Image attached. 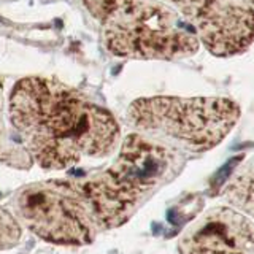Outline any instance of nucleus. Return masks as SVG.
Wrapping results in <instances>:
<instances>
[{
  "mask_svg": "<svg viewBox=\"0 0 254 254\" xmlns=\"http://www.w3.org/2000/svg\"><path fill=\"white\" fill-rule=\"evenodd\" d=\"M186 154L137 132L121 141L113 164L84 178L32 183L13 194L10 211L42 240L83 246L126 224L183 172Z\"/></svg>",
  "mask_w": 254,
  "mask_h": 254,
  "instance_id": "1",
  "label": "nucleus"
},
{
  "mask_svg": "<svg viewBox=\"0 0 254 254\" xmlns=\"http://www.w3.org/2000/svg\"><path fill=\"white\" fill-rule=\"evenodd\" d=\"M8 116L32 164L45 170H65L87 157H107L121 145L115 116L56 78L19 79L10 94Z\"/></svg>",
  "mask_w": 254,
  "mask_h": 254,
  "instance_id": "2",
  "label": "nucleus"
},
{
  "mask_svg": "<svg viewBox=\"0 0 254 254\" xmlns=\"http://www.w3.org/2000/svg\"><path fill=\"white\" fill-rule=\"evenodd\" d=\"M107 50L124 59L180 61L198 51L189 24L161 0H83Z\"/></svg>",
  "mask_w": 254,
  "mask_h": 254,
  "instance_id": "3",
  "label": "nucleus"
},
{
  "mask_svg": "<svg viewBox=\"0 0 254 254\" xmlns=\"http://www.w3.org/2000/svg\"><path fill=\"white\" fill-rule=\"evenodd\" d=\"M240 119V107L226 97H145L127 110V124L148 138L181 153L216 148Z\"/></svg>",
  "mask_w": 254,
  "mask_h": 254,
  "instance_id": "4",
  "label": "nucleus"
},
{
  "mask_svg": "<svg viewBox=\"0 0 254 254\" xmlns=\"http://www.w3.org/2000/svg\"><path fill=\"white\" fill-rule=\"evenodd\" d=\"M185 19L213 56L230 58L254 42V10L245 0H161Z\"/></svg>",
  "mask_w": 254,
  "mask_h": 254,
  "instance_id": "5",
  "label": "nucleus"
},
{
  "mask_svg": "<svg viewBox=\"0 0 254 254\" xmlns=\"http://www.w3.org/2000/svg\"><path fill=\"white\" fill-rule=\"evenodd\" d=\"M180 254H254V219L232 206H214L178 242Z\"/></svg>",
  "mask_w": 254,
  "mask_h": 254,
  "instance_id": "6",
  "label": "nucleus"
},
{
  "mask_svg": "<svg viewBox=\"0 0 254 254\" xmlns=\"http://www.w3.org/2000/svg\"><path fill=\"white\" fill-rule=\"evenodd\" d=\"M222 195L232 208L254 219V157L238 167L227 181Z\"/></svg>",
  "mask_w": 254,
  "mask_h": 254,
  "instance_id": "7",
  "label": "nucleus"
},
{
  "mask_svg": "<svg viewBox=\"0 0 254 254\" xmlns=\"http://www.w3.org/2000/svg\"><path fill=\"white\" fill-rule=\"evenodd\" d=\"M0 162L18 170H27L32 161L13 130L8 129L3 111V86L0 83Z\"/></svg>",
  "mask_w": 254,
  "mask_h": 254,
  "instance_id": "8",
  "label": "nucleus"
},
{
  "mask_svg": "<svg viewBox=\"0 0 254 254\" xmlns=\"http://www.w3.org/2000/svg\"><path fill=\"white\" fill-rule=\"evenodd\" d=\"M22 237V227L11 211L0 205V251L14 248Z\"/></svg>",
  "mask_w": 254,
  "mask_h": 254,
  "instance_id": "9",
  "label": "nucleus"
},
{
  "mask_svg": "<svg viewBox=\"0 0 254 254\" xmlns=\"http://www.w3.org/2000/svg\"><path fill=\"white\" fill-rule=\"evenodd\" d=\"M245 2L248 3V5H250V6L253 8V10H254V0H245Z\"/></svg>",
  "mask_w": 254,
  "mask_h": 254,
  "instance_id": "10",
  "label": "nucleus"
}]
</instances>
